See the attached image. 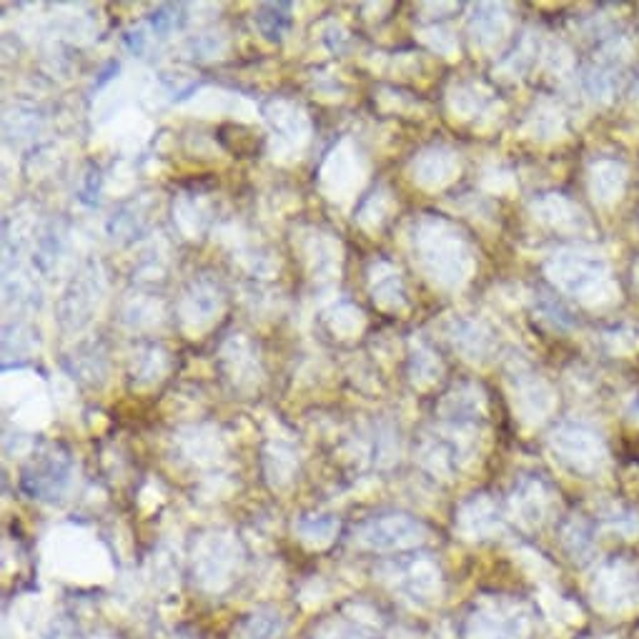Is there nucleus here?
I'll return each mask as SVG.
<instances>
[{"mask_svg": "<svg viewBox=\"0 0 639 639\" xmlns=\"http://www.w3.org/2000/svg\"><path fill=\"white\" fill-rule=\"evenodd\" d=\"M557 444L564 459H569L572 467L579 469V472L594 474L607 464V447L589 429H577V426L564 429V432H559Z\"/></svg>", "mask_w": 639, "mask_h": 639, "instance_id": "nucleus-3", "label": "nucleus"}, {"mask_svg": "<svg viewBox=\"0 0 639 639\" xmlns=\"http://www.w3.org/2000/svg\"><path fill=\"white\" fill-rule=\"evenodd\" d=\"M557 279L564 289L574 291L589 306H604L619 301V286L609 276L607 264L597 259V256H562L557 266Z\"/></svg>", "mask_w": 639, "mask_h": 639, "instance_id": "nucleus-1", "label": "nucleus"}, {"mask_svg": "<svg viewBox=\"0 0 639 639\" xmlns=\"http://www.w3.org/2000/svg\"><path fill=\"white\" fill-rule=\"evenodd\" d=\"M589 188H592L594 201L602 206H612L622 198L624 188H627V168L622 161H612V158H602L594 163L592 178H589Z\"/></svg>", "mask_w": 639, "mask_h": 639, "instance_id": "nucleus-4", "label": "nucleus"}, {"mask_svg": "<svg viewBox=\"0 0 639 639\" xmlns=\"http://www.w3.org/2000/svg\"><path fill=\"white\" fill-rule=\"evenodd\" d=\"M634 286H637V289H639V261H637V264H634Z\"/></svg>", "mask_w": 639, "mask_h": 639, "instance_id": "nucleus-6", "label": "nucleus"}, {"mask_svg": "<svg viewBox=\"0 0 639 639\" xmlns=\"http://www.w3.org/2000/svg\"><path fill=\"white\" fill-rule=\"evenodd\" d=\"M639 597V577L627 562L604 564L594 582V604L604 612H627Z\"/></svg>", "mask_w": 639, "mask_h": 639, "instance_id": "nucleus-2", "label": "nucleus"}, {"mask_svg": "<svg viewBox=\"0 0 639 639\" xmlns=\"http://www.w3.org/2000/svg\"><path fill=\"white\" fill-rule=\"evenodd\" d=\"M604 341H607L612 354L617 356L634 354V351L639 349V329H634V326H617V331L604 336Z\"/></svg>", "mask_w": 639, "mask_h": 639, "instance_id": "nucleus-5", "label": "nucleus"}]
</instances>
